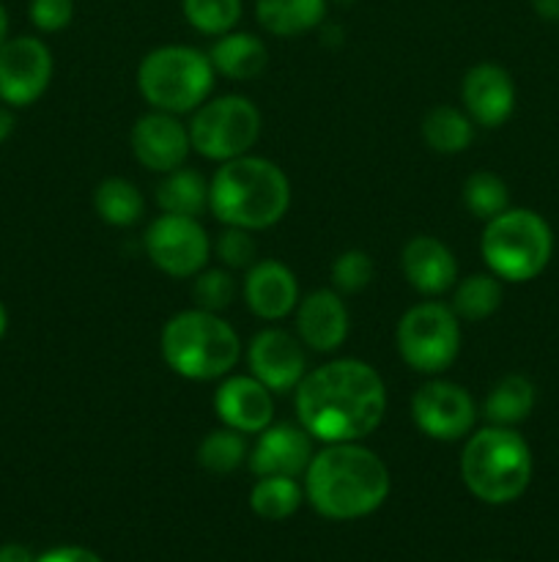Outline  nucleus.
<instances>
[{"label":"nucleus","mask_w":559,"mask_h":562,"mask_svg":"<svg viewBox=\"0 0 559 562\" xmlns=\"http://www.w3.org/2000/svg\"><path fill=\"white\" fill-rule=\"evenodd\" d=\"M0 562H36V558H33V552L27 547L5 543V547H0Z\"/></svg>","instance_id":"e433bc0d"},{"label":"nucleus","mask_w":559,"mask_h":562,"mask_svg":"<svg viewBox=\"0 0 559 562\" xmlns=\"http://www.w3.org/2000/svg\"><path fill=\"white\" fill-rule=\"evenodd\" d=\"M53 80V55L42 38L16 36L0 47V102L27 108Z\"/></svg>","instance_id":"9b49d317"},{"label":"nucleus","mask_w":559,"mask_h":562,"mask_svg":"<svg viewBox=\"0 0 559 562\" xmlns=\"http://www.w3.org/2000/svg\"><path fill=\"white\" fill-rule=\"evenodd\" d=\"M214 409L219 420L233 431L261 434L263 428L272 426V390L263 387L255 376H233L219 384L214 395Z\"/></svg>","instance_id":"f3484780"},{"label":"nucleus","mask_w":559,"mask_h":562,"mask_svg":"<svg viewBox=\"0 0 559 562\" xmlns=\"http://www.w3.org/2000/svg\"><path fill=\"white\" fill-rule=\"evenodd\" d=\"M305 492L312 508L327 519H362L389 497V470L362 445H329L307 464Z\"/></svg>","instance_id":"f03ea898"},{"label":"nucleus","mask_w":559,"mask_h":562,"mask_svg":"<svg viewBox=\"0 0 559 562\" xmlns=\"http://www.w3.org/2000/svg\"><path fill=\"white\" fill-rule=\"evenodd\" d=\"M502 305V285H499L497 274H469L464 283L455 289L453 311L455 316L466 318V322H482V318L493 316Z\"/></svg>","instance_id":"bb28decb"},{"label":"nucleus","mask_w":559,"mask_h":562,"mask_svg":"<svg viewBox=\"0 0 559 562\" xmlns=\"http://www.w3.org/2000/svg\"><path fill=\"white\" fill-rule=\"evenodd\" d=\"M247 459V442L239 431L233 428H219L212 431L197 448V461L212 475H228V472L239 470L241 461Z\"/></svg>","instance_id":"c85d7f7f"},{"label":"nucleus","mask_w":559,"mask_h":562,"mask_svg":"<svg viewBox=\"0 0 559 562\" xmlns=\"http://www.w3.org/2000/svg\"><path fill=\"white\" fill-rule=\"evenodd\" d=\"M338 3H354V0H338Z\"/></svg>","instance_id":"79ce46f5"},{"label":"nucleus","mask_w":559,"mask_h":562,"mask_svg":"<svg viewBox=\"0 0 559 562\" xmlns=\"http://www.w3.org/2000/svg\"><path fill=\"white\" fill-rule=\"evenodd\" d=\"M214 86V66L201 49L159 47L142 58L137 69V88L142 99L164 113H190L208 99Z\"/></svg>","instance_id":"0eeeda50"},{"label":"nucleus","mask_w":559,"mask_h":562,"mask_svg":"<svg viewBox=\"0 0 559 562\" xmlns=\"http://www.w3.org/2000/svg\"><path fill=\"white\" fill-rule=\"evenodd\" d=\"M400 263H403L406 280L425 296L449 291L455 285V274H458V263H455L449 247L433 236H414L403 247Z\"/></svg>","instance_id":"aec40b11"},{"label":"nucleus","mask_w":559,"mask_h":562,"mask_svg":"<svg viewBox=\"0 0 559 562\" xmlns=\"http://www.w3.org/2000/svg\"><path fill=\"white\" fill-rule=\"evenodd\" d=\"M217 256L223 258V263L228 269H250L258 261V245L250 236V231L230 225L225 234H219Z\"/></svg>","instance_id":"72a5a7b5"},{"label":"nucleus","mask_w":559,"mask_h":562,"mask_svg":"<svg viewBox=\"0 0 559 562\" xmlns=\"http://www.w3.org/2000/svg\"><path fill=\"white\" fill-rule=\"evenodd\" d=\"M236 283L230 278V272L225 269H208V272H201L192 283V300L201 311L219 313L233 302Z\"/></svg>","instance_id":"2f4dec72"},{"label":"nucleus","mask_w":559,"mask_h":562,"mask_svg":"<svg viewBox=\"0 0 559 562\" xmlns=\"http://www.w3.org/2000/svg\"><path fill=\"white\" fill-rule=\"evenodd\" d=\"M162 357L170 371L195 382L219 379L239 360V335L228 322L195 307L170 318L162 329Z\"/></svg>","instance_id":"39448f33"},{"label":"nucleus","mask_w":559,"mask_h":562,"mask_svg":"<svg viewBox=\"0 0 559 562\" xmlns=\"http://www.w3.org/2000/svg\"><path fill=\"white\" fill-rule=\"evenodd\" d=\"M480 250L488 269L499 280L526 283L551 261L554 234L546 220L532 209H504L488 220Z\"/></svg>","instance_id":"423d86ee"},{"label":"nucleus","mask_w":559,"mask_h":562,"mask_svg":"<svg viewBox=\"0 0 559 562\" xmlns=\"http://www.w3.org/2000/svg\"><path fill=\"white\" fill-rule=\"evenodd\" d=\"M290 203V184L283 170L263 157L228 159L208 184V206L225 225L244 231L272 228Z\"/></svg>","instance_id":"7ed1b4c3"},{"label":"nucleus","mask_w":559,"mask_h":562,"mask_svg":"<svg viewBox=\"0 0 559 562\" xmlns=\"http://www.w3.org/2000/svg\"><path fill=\"white\" fill-rule=\"evenodd\" d=\"M312 459L310 434L301 426L280 423L263 428L250 453V470L258 477H296Z\"/></svg>","instance_id":"2eb2a0df"},{"label":"nucleus","mask_w":559,"mask_h":562,"mask_svg":"<svg viewBox=\"0 0 559 562\" xmlns=\"http://www.w3.org/2000/svg\"><path fill=\"white\" fill-rule=\"evenodd\" d=\"M157 203L164 214L197 217L208 206V184L195 170L175 168L157 187Z\"/></svg>","instance_id":"b1692460"},{"label":"nucleus","mask_w":559,"mask_h":562,"mask_svg":"<svg viewBox=\"0 0 559 562\" xmlns=\"http://www.w3.org/2000/svg\"><path fill=\"white\" fill-rule=\"evenodd\" d=\"M5 327H9V313H5L3 302H0V338L5 335Z\"/></svg>","instance_id":"a19ab883"},{"label":"nucleus","mask_w":559,"mask_h":562,"mask_svg":"<svg viewBox=\"0 0 559 562\" xmlns=\"http://www.w3.org/2000/svg\"><path fill=\"white\" fill-rule=\"evenodd\" d=\"M466 488L488 505H507L532 481V453L526 439L510 426H488L471 434L460 456Z\"/></svg>","instance_id":"20e7f679"},{"label":"nucleus","mask_w":559,"mask_h":562,"mask_svg":"<svg viewBox=\"0 0 559 562\" xmlns=\"http://www.w3.org/2000/svg\"><path fill=\"white\" fill-rule=\"evenodd\" d=\"M5 42H9V11L0 3V47H3Z\"/></svg>","instance_id":"ea45409f"},{"label":"nucleus","mask_w":559,"mask_h":562,"mask_svg":"<svg viewBox=\"0 0 559 562\" xmlns=\"http://www.w3.org/2000/svg\"><path fill=\"white\" fill-rule=\"evenodd\" d=\"M398 349L406 366L414 371H447L460 349V327L453 307L422 302L406 311L398 324Z\"/></svg>","instance_id":"1a4fd4ad"},{"label":"nucleus","mask_w":559,"mask_h":562,"mask_svg":"<svg viewBox=\"0 0 559 562\" xmlns=\"http://www.w3.org/2000/svg\"><path fill=\"white\" fill-rule=\"evenodd\" d=\"M261 135V113L247 97H219L197 108L190 126V140L197 154L217 162L241 157Z\"/></svg>","instance_id":"6e6552de"},{"label":"nucleus","mask_w":559,"mask_h":562,"mask_svg":"<svg viewBox=\"0 0 559 562\" xmlns=\"http://www.w3.org/2000/svg\"><path fill=\"white\" fill-rule=\"evenodd\" d=\"M190 148V130L164 110L142 115L132 130V151L140 159V165L157 170V173H170V170L181 168Z\"/></svg>","instance_id":"4468645a"},{"label":"nucleus","mask_w":559,"mask_h":562,"mask_svg":"<svg viewBox=\"0 0 559 562\" xmlns=\"http://www.w3.org/2000/svg\"><path fill=\"white\" fill-rule=\"evenodd\" d=\"M247 307L258 318L277 322L285 318L299 302V285L294 272L280 261H255L244 280Z\"/></svg>","instance_id":"a211bd4d"},{"label":"nucleus","mask_w":559,"mask_h":562,"mask_svg":"<svg viewBox=\"0 0 559 562\" xmlns=\"http://www.w3.org/2000/svg\"><path fill=\"white\" fill-rule=\"evenodd\" d=\"M296 329L301 340L316 351H334L349 335V311L334 291H312L301 300L296 313Z\"/></svg>","instance_id":"6ab92c4d"},{"label":"nucleus","mask_w":559,"mask_h":562,"mask_svg":"<svg viewBox=\"0 0 559 562\" xmlns=\"http://www.w3.org/2000/svg\"><path fill=\"white\" fill-rule=\"evenodd\" d=\"M31 22L44 33H58L75 16V3L71 0H31Z\"/></svg>","instance_id":"f704fd0d"},{"label":"nucleus","mask_w":559,"mask_h":562,"mask_svg":"<svg viewBox=\"0 0 559 562\" xmlns=\"http://www.w3.org/2000/svg\"><path fill=\"white\" fill-rule=\"evenodd\" d=\"M250 371L272 393H288L305 379V351L294 335L283 329H263L250 340L247 351Z\"/></svg>","instance_id":"ddd939ff"},{"label":"nucleus","mask_w":559,"mask_h":562,"mask_svg":"<svg viewBox=\"0 0 559 562\" xmlns=\"http://www.w3.org/2000/svg\"><path fill=\"white\" fill-rule=\"evenodd\" d=\"M208 60H212L214 71L230 77V80H252L266 69L269 53L266 44L252 33L228 31L208 49Z\"/></svg>","instance_id":"412c9836"},{"label":"nucleus","mask_w":559,"mask_h":562,"mask_svg":"<svg viewBox=\"0 0 559 562\" xmlns=\"http://www.w3.org/2000/svg\"><path fill=\"white\" fill-rule=\"evenodd\" d=\"M186 22L206 36L233 31L241 16V0H181Z\"/></svg>","instance_id":"7c9ffc66"},{"label":"nucleus","mask_w":559,"mask_h":562,"mask_svg":"<svg viewBox=\"0 0 559 562\" xmlns=\"http://www.w3.org/2000/svg\"><path fill=\"white\" fill-rule=\"evenodd\" d=\"M327 0H255V16L274 36H301L323 22Z\"/></svg>","instance_id":"4be33fe9"},{"label":"nucleus","mask_w":559,"mask_h":562,"mask_svg":"<svg viewBox=\"0 0 559 562\" xmlns=\"http://www.w3.org/2000/svg\"><path fill=\"white\" fill-rule=\"evenodd\" d=\"M146 250L153 267L170 278H192L206 267L212 241L195 217L162 214L148 225Z\"/></svg>","instance_id":"9d476101"},{"label":"nucleus","mask_w":559,"mask_h":562,"mask_svg":"<svg viewBox=\"0 0 559 562\" xmlns=\"http://www.w3.org/2000/svg\"><path fill=\"white\" fill-rule=\"evenodd\" d=\"M411 417L425 437L455 442L471 434L477 409L471 395L460 384L427 382L411 398Z\"/></svg>","instance_id":"f8f14e48"},{"label":"nucleus","mask_w":559,"mask_h":562,"mask_svg":"<svg viewBox=\"0 0 559 562\" xmlns=\"http://www.w3.org/2000/svg\"><path fill=\"white\" fill-rule=\"evenodd\" d=\"M387 412V390L376 368L362 360H334L296 384V415L312 439L327 445L360 442Z\"/></svg>","instance_id":"f257e3e1"},{"label":"nucleus","mask_w":559,"mask_h":562,"mask_svg":"<svg viewBox=\"0 0 559 562\" xmlns=\"http://www.w3.org/2000/svg\"><path fill=\"white\" fill-rule=\"evenodd\" d=\"M332 280H334V289L345 291V294H356V291H362L373 280L370 256L362 250L340 252L332 263Z\"/></svg>","instance_id":"473e14b6"},{"label":"nucleus","mask_w":559,"mask_h":562,"mask_svg":"<svg viewBox=\"0 0 559 562\" xmlns=\"http://www.w3.org/2000/svg\"><path fill=\"white\" fill-rule=\"evenodd\" d=\"M14 132V113L9 108L0 104V143L9 140V135Z\"/></svg>","instance_id":"58836bf2"},{"label":"nucleus","mask_w":559,"mask_h":562,"mask_svg":"<svg viewBox=\"0 0 559 562\" xmlns=\"http://www.w3.org/2000/svg\"><path fill=\"white\" fill-rule=\"evenodd\" d=\"M93 206H96V214L104 223L124 228V225L137 223L142 217L146 201H142L140 190L132 181L107 179L93 192Z\"/></svg>","instance_id":"a878e982"},{"label":"nucleus","mask_w":559,"mask_h":562,"mask_svg":"<svg viewBox=\"0 0 559 562\" xmlns=\"http://www.w3.org/2000/svg\"><path fill=\"white\" fill-rule=\"evenodd\" d=\"M464 203L477 220H493L502 214L510 203L507 184L491 170H477L464 184Z\"/></svg>","instance_id":"c756f323"},{"label":"nucleus","mask_w":559,"mask_h":562,"mask_svg":"<svg viewBox=\"0 0 559 562\" xmlns=\"http://www.w3.org/2000/svg\"><path fill=\"white\" fill-rule=\"evenodd\" d=\"M532 9L540 20L559 22V0H532Z\"/></svg>","instance_id":"4c0bfd02"},{"label":"nucleus","mask_w":559,"mask_h":562,"mask_svg":"<svg viewBox=\"0 0 559 562\" xmlns=\"http://www.w3.org/2000/svg\"><path fill=\"white\" fill-rule=\"evenodd\" d=\"M464 104L475 124L486 126V130H497L513 115V77L497 64L471 66L464 77Z\"/></svg>","instance_id":"dca6fc26"},{"label":"nucleus","mask_w":559,"mask_h":562,"mask_svg":"<svg viewBox=\"0 0 559 562\" xmlns=\"http://www.w3.org/2000/svg\"><path fill=\"white\" fill-rule=\"evenodd\" d=\"M36 562H102V558H99V554H93L91 549L60 547V549H53V552L42 554Z\"/></svg>","instance_id":"c9c22d12"},{"label":"nucleus","mask_w":559,"mask_h":562,"mask_svg":"<svg viewBox=\"0 0 559 562\" xmlns=\"http://www.w3.org/2000/svg\"><path fill=\"white\" fill-rule=\"evenodd\" d=\"M422 137L427 146L438 154H460L469 148L471 137H475V126H471L469 115L460 110L442 104L433 108L422 121Z\"/></svg>","instance_id":"393cba45"},{"label":"nucleus","mask_w":559,"mask_h":562,"mask_svg":"<svg viewBox=\"0 0 559 562\" xmlns=\"http://www.w3.org/2000/svg\"><path fill=\"white\" fill-rule=\"evenodd\" d=\"M535 409V384L526 376H504L488 393L482 415L491 426H515Z\"/></svg>","instance_id":"5701e85b"},{"label":"nucleus","mask_w":559,"mask_h":562,"mask_svg":"<svg viewBox=\"0 0 559 562\" xmlns=\"http://www.w3.org/2000/svg\"><path fill=\"white\" fill-rule=\"evenodd\" d=\"M301 488L294 477H261L250 494V508L266 521H283L296 514Z\"/></svg>","instance_id":"cd10ccee"}]
</instances>
